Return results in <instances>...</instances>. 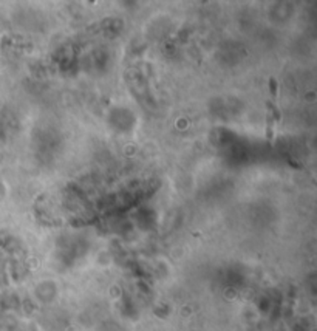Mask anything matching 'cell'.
Instances as JSON below:
<instances>
[{
    "label": "cell",
    "instance_id": "1",
    "mask_svg": "<svg viewBox=\"0 0 317 331\" xmlns=\"http://www.w3.org/2000/svg\"><path fill=\"white\" fill-rule=\"evenodd\" d=\"M272 136H274V119H272L271 113H269L266 116V138L271 141Z\"/></svg>",
    "mask_w": 317,
    "mask_h": 331
},
{
    "label": "cell",
    "instance_id": "2",
    "mask_svg": "<svg viewBox=\"0 0 317 331\" xmlns=\"http://www.w3.org/2000/svg\"><path fill=\"white\" fill-rule=\"evenodd\" d=\"M268 107H269V110L272 111V115H271L272 119L274 121H280V111L277 110V107L274 105V104H271V102H268Z\"/></svg>",
    "mask_w": 317,
    "mask_h": 331
}]
</instances>
